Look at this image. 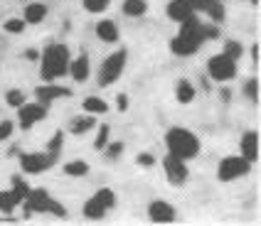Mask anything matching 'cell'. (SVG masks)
Listing matches in <instances>:
<instances>
[{
  "label": "cell",
  "mask_w": 261,
  "mask_h": 226,
  "mask_svg": "<svg viewBox=\"0 0 261 226\" xmlns=\"http://www.w3.org/2000/svg\"><path fill=\"white\" fill-rule=\"evenodd\" d=\"M13 121H0V140H5V138H10L13 135Z\"/></svg>",
  "instance_id": "obj_36"
},
{
  "label": "cell",
  "mask_w": 261,
  "mask_h": 226,
  "mask_svg": "<svg viewBox=\"0 0 261 226\" xmlns=\"http://www.w3.org/2000/svg\"><path fill=\"white\" fill-rule=\"evenodd\" d=\"M15 207H20V202H17V197L13 192H0V212L13 214Z\"/></svg>",
  "instance_id": "obj_26"
},
{
  "label": "cell",
  "mask_w": 261,
  "mask_h": 226,
  "mask_svg": "<svg viewBox=\"0 0 261 226\" xmlns=\"http://www.w3.org/2000/svg\"><path fill=\"white\" fill-rule=\"evenodd\" d=\"M44 17H47V5L44 3H30L28 8H25V22H30V25H40Z\"/></svg>",
  "instance_id": "obj_17"
},
{
  "label": "cell",
  "mask_w": 261,
  "mask_h": 226,
  "mask_svg": "<svg viewBox=\"0 0 261 226\" xmlns=\"http://www.w3.org/2000/svg\"><path fill=\"white\" fill-rule=\"evenodd\" d=\"M182 27L180 32L173 37V42H170V49H173V54L177 56H192L197 54V49L202 47L207 40H204V30H202V22L197 20V13L188 17V20H182L180 22Z\"/></svg>",
  "instance_id": "obj_1"
},
{
  "label": "cell",
  "mask_w": 261,
  "mask_h": 226,
  "mask_svg": "<svg viewBox=\"0 0 261 226\" xmlns=\"http://www.w3.org/2000/svg\"><path fill=\"white\" fill-rule=\"evenodd\" d=\"M204 30V40H217L219 37V27H215V25H202Z\"/></svg>",
  "instance_id": "obj_38"
},
{
  "label": "cell",
  "mask_w": 261,
  "mask_h": 226,
  "mask_svg": "<svg viewBox=\"0 0 261 226\" xmlns=\"http://www.w3.org/2000/svg\"><path fill=\"white\" fill-rule=\"evenodd\" d=\"M35 96H37L40 103L49 106V101L59 99V96H69V91H67V89H62V86H37Z\"/></svg>",
  "instance_id": "obj_15"
},
{
  "label": "cell",
  "mask_w": 261,
  "mask_h": 226,
  "mask_svg": "<svg viewBox=\"0 0 261 226\" xmlns=\"http://www.w3.org/2000/svg\"><path fill=\"white\" fill-rule=\"evenodd\" d=\"M37 56H40V54H37L35 49H30V52H28V59H37Z\"/></svg>",
  "instance_id": "obj_43"
},
{
  "label": "cell",
  "mask_w": 261,
  "mask_h": 226,
  "mask_svg": "<svg viewBox=\"0 0 261 226\" xmlns=\"http://www.w3.org/2000/svg\"><path fill=\"white\" fill-rule=\"evenodd\" d=\"M10 192H13L15 197H17V202L22 204V199L28 197L30 187H28V182H25V180H20V177H13V189H10Z\"/></svg>",
  "instance_id": "obj_27"
},
{
  "label": "cell",
  "mask_w": 261,
  "mask_h": 226,
  "mask_svg": "<svg viewBox=\"0 0 261 226\" xmlns=\"http://www.w3.org/2000/svg\"><path fill=\"white\" fill-rule=\"evenodd\" d=\"M148 216H150V221H155V224H170V221H175L177 212L173 209V204H168L165 199H155V202H150V207H148Z\"/></svg>",
  "instance_id": "obj_10"
},
{
  "label": "cell",
  "mask_w": 261,
  "mask_h": 226,
  "mask_svg": "<svg viewBox=\"0 0 261 226\" xmlns=\"http://www.w3.org/2000/svg\"><path fill=\"white\" fill-rule=\"evenodd\" d=\"M148 13V3L145 0H123V15L128 17H143Z\"/></svg>",
  "instance_id": "obj_20"
},
{
  "label": "cell",
  "mask_w": 261,
  "mask_h": 226,
  "mask_svg": "<svg viewBox=\"0 0 261 226\" xmlns=\"http://www.w3.org/2000/svg\"><path fill=\"white\" fill-rule=\"evenodd\" d=\"M103 150H106V155L114 160V157H118L121 153H123V143H106V148H103Z\"/></svg>",
  "instance_id": "obj_35"
},
{
  "label": "cell",
  "mask_w": 261,
  "mask_h": 226,
  "mask_svg": "<svg viewBox=\"0 0 261 226\" xmlns=\"http://www.w3.org/2000/svg\"><path fill=\"white\" fill-rule=\"evenodd\" d=\"M195 86L190 84L188 79H180L177 84H175V96H177V101L182 103V106H188V103H192L195 101Z\"/></svg>",
  "instance_id": "obj_18"
},
{
  "label": "cell",
  "mask_w": 261,
  "mask_h": 226,
  "mask_svg": "<svg viewBox=\"0 0 261 226\" xmlns=\"http://www.w3.org/2000/svg\"><path fill=\"white\" fill-rule=\"evenodd\" d=\"M109 135H111V128L109 126L99 128V135H96V140H94V148H96V150H103V148H106V143H109Z\"/></svg>",
  "instance_id": "obj_31"
},
{
  "label": "cell",
  "mask_w": 261,
  "mask_h": 226,
  "mask_svg": "<svg viewBox=\"0 0 261 226\" xmlns=\"http://www.w3.org/2000/svg\"><path fill=\"white\" fill-rule=\"evenodd\" d=\"M138 165H143V167H153V165H155V157L148 155V153H141V155H138Z\"/></svg>",
  "instance_id": "obj_39"
},
{
  "label": "cell",
  "mask_w": 261,
  "mask_h": 226,
  "mask_svg": "<svg viewBox=\"0 0 261 226\" xmlns=\"http://www.w3.org/2000/svg\"><path fill=\"white\" fill-rule=\"evenodd\" d=\"M190 5H192V10H195V13H204V8H207V3H210V0H188Z\"/></svg>",
  "instance_id": "obj_40"
},
{
  "label": "cell",
  "mask_w": 261,
  "mask_h": 226,
  "mask_svg": "<svg viewBox=\"0 0 261 226\" xmlns=\"http://www.w3.org/2000/svg\"><path fill=\"white\" fill-rule=\"evenodd\" d=\"M249 170H251L249 160H244L242 155H229L217 165V177L219 182H234V180L249 175Z\"/></svg>",
  "instance_id": "obj_5"
},
{
  "label": "cell",
  "mask_w": 261,
  "mask_h": 226,
  "mask_svg": "<svg viewBox=\"0 0 261 226\" xmlns=\"http://www.w3.org/2000/svg\"><path fill=\"white\" fill-rule=\"evenodd\" d=\"M207 71L212 76V81H229L237 76V59L227 54H215L207 62Z\"/></svg>",
  "instance_id": "obj_6"
},
{
  "label": "cell",
  "mask_w": 261,
  "mask_h": 226,
  "mask_svg": "<svg viewBox=\"0 0 261 226\" xmlns=\"http://www.w3.org/2000/svg\"><path fill=\"white\" fill-rule=\"evenodd\" d=\"M67 74H72L74 81H87L89 79V56L87 54H79L76 59H69V69Z\"/></svg>",
  "instance_id": "obj_14"
},
{
  "label": "cell",
  "mask_w": 261,
  "mask_h": 226,
  "mask_svg": "<svg viewBox=\"0 0 261 226\" xmlns=\"http://www.w3.org/2000/svg\"><path fill=\"white\" fill-rule=\"evenodd\" d=\"M94 199L101 204L103 209H114V204H116V194H114V189H109V187L99 189V192L94 194Z\"/></svg>",
  "instance_id": "obj_25"
},
{
  "label": "cell",
  "mask_w": 261,
  "mask_h": 226,
  "mask_svg": "<svg viewBox=\"0 0 261 226\" xmlns=\"http://www.w3.org/2000/svg\"><path fill=\"white\" fill-rule=\"evenodd\" d=\"M244 94L251 101H259V79H249L247 86H244Z\"/></svg>",
  "instance_id": "obj_34"
},
{
  "label": "cell",
  "mask_w": 261,
  "mask_h": 226,
  "mask_svg": "<svg viewBox=\"0 0 261 226\" xmlns=\"http://www.w3.org/2000/svg\"><path fill=\"white\" fill-rule=\"evenodd\" d=\"M42 118H47V106L40 103V101L37 103H22V106H17V121H20L22 130H30Z\"/></svg>",
  "instance_id": "obj_8"
},
{
  "label": "cell",
  "mask_w": 261,
  "mask_h": 226,
  "mask_svg": "<svg viewBox=\"0 0 261 226\" xmlns=\"http://www.w3.org/2000/svg\"><path fill=\"white\" fill-rule=\"evenodd\" d=\"M57 160L59 155H52V153H25L20 155V167L28 175H40V172H47Z\"/></svg>",
  "instance_id": "obj_7"
},
{
  "label": "cell",
  "mask_w": 261,
  "mask_h": 226,
  "mask_svg": "<svg viewBox=\"0 0 261 226\" xmlns=\"http://www.w3.org/2000/svg\"><path fill=\"white\" fill-rule=\"evenodd\" d=\"M49 202H52V197H49L44 189H30L28 197L22 199V204H25L28 214H47Z\"/></svg>",
  "instance_id": "obj_11"
},
{
  "label": "cell",
  "mask_w": 261,
  "mask_h": 226,
  "mask_svg": "<svg viewBox=\"0 0 261 226\" xmlns=\"http://www.w3.org/2000/svg\"><path fill=\"white\" fill-rule=\"evenodd\" d=\"M224 54L232 56V59H239V56L244 54V49H242V44H239V42L229 40V42H227V47H224Z\"/></svg>",
  "instance_id": "obj_33"
},
{
  "label": "cell",
  "mask_w": 261,
  "mask_h": 226,
  "mask_svg": "<svg viewBox=\"0 0 261 226\" xmlns=\"http://www.w3.org/2000/svg\"><path fill=\"white\" fill-rule=\"evenodd\" d=\"M251 59H254V64L259 67V42H256L254 47H251Z\"/></svg>",
  "instance_id": "obj_42"
},
{
  "label": "cell",
  "mask_w": 261,
  "mask_h": 226,
  "mask_svg": "<svg viewBox=\"0 0 261 226\" xmlns=\"http://www.w3.org/2000/svg\"><path fill=\"white\" fill-rule=\"evenodd\" d=\"M116 103H118V111H126V108H128V96H126V94H118Z\"/></svg>",
  "instance_id": "obj_41"
},
{
  "label": "cell",
  "mask_w": 261,
  "mask_h": 226,
  "mask_svg": "<svg viewBox=\"0 0 261 226\" xmlns=\"http://www.w3.org/2000/svg\"><path fill=\"white\" fill-rule=\"evenodd\" d=\"M64 172H67L69 177H84V175H89V162H84V160H72V162L64 165Z\"/></svg>",
  "instance_id": "obj_23"
},
{
  "label": "cell",
  "mask_w": 261,
  "mask_h": 226,
  "mask_svg": "<svg viewBox=\"0 0 261 226\" xmlns=\"http://www.w3.org/2000/svg\"><path fill=\"white\" fill-rule=\"evenodd\" d=\"M163 170H165V177H168V182L175 184V187H180V184L188 182V165H185V160H180V157H175L168 153V157L163 160Z\"/></svg>",
  "instance_id": "obj_9"
},
{
  "label": "cell",
  "mask_w": 261,
  "mask_h": 226,
  "mask_svg": "<svg viewBox=\"0 0 261 226\" xmlns=\"http://www.w3.org/2000/svg\"><path fill=\"white\" fill-rule=\"evenodd\" d=\"M62 143H64V133L57 130V133L52 135V140L47 143V150H49L52 155H59V153H62Z\"/></svg>",
  "instance_id": "obj_30"
},
{
  "label": "cell",
  "mask_w": 261,
  "mask_h": 226,
  "mask_svg": "<svg viewBox=\"0 0 261 226\" xmlns=\"http://www.w3.org/2000/svg\"><path fill=\"white\" fill-rule=\"evenodd\" d=\"M165 145H168V153L180 160H192L200 153V138L190 133L188 128H170L165 135Z\"/></svg>",
  "instance_id": "obj_3"
},
{
  "label": "cell",
  "mask_w": 261,
  "mask_h": 226,
  "mask_svg": "<svg viewBox=\"0 0 261 226\" xmlns=\"http://www.w3.org/2000/svg\"><path fill=\"white\" fill-rule=\"evenodd\" d=\"M47 214H55V216H59V219H62V216H67L64 207L59 204L57 199H52V202H49V209H47Z\"/></svg>",
  "instance_id": "obj_37"
},
{
  "label": "cell",
  "mask_w": 261,
  "mask_h": 226,
  "mask_svg": "<svg viewBox=\"0 0 261 226\" xmlns=\"http://www.w3.org/2000/svg\"><path fill=\"white\" fill-rule=\"evenodd\" d=\"M96 37H99V40H103V42H109V44L118 42L116 22H111V20H101V22L96 25Z\"/></svg>",
  "instance_id": "obj_16"
},
{
  "label": "cell",
  "mask_w": 261,
  "mask_h": 226,
  "mask_svg": "<svg viewBox=\"0 0 261 226\" xmlns=\"http://www.w3.org/2000/svg\"><path fill=\"white\" fill-rule=\"evenodd\" d=\"M25 25H28L25 20H20V17H10L3 27H5V32H10V35H20V32L25 30Z\"/></svg>",
  "instance_id": "obj_29"
},
{
  "label": "cell",
  "mask_w": 261,
  "mask_h": 226,
  "mask_svg": "<svg viewBox=\"0 0 261 226\" xmlns=\"http://www.w3.org/2000/svg\"><path fill=\"white\" fill-rule=\"evenodd\" d=\"M5 101H8V106H13V108H17V106H22L25 103V94L22 91H8V96H5Z\"/></svg>",
  "instance_id": "obj_32"
},
{
  "label": "cell",
  "mask_w": 261,
  "mask_h": 226,
  "mask_svg": "<svg viewBox=\"0 0 261 226\" xmlns=\"http://www.w3.org/2000/svg\"><path fill=\"white\" fill-rule=\"evenodd\" d=\"M84 111L91 113V116H99V113L109 111V103L99 96H89V99H84Z\"/></svg>",
  "instance_id": "obj_22"
},
{
  "label": "cell",
  "mask_w": 261,
  "mask_h": 226,
  "mask_svg": "<svg viewBox=\"0 0 261 226\" xmlns=\"http://www.w3.org/2000/svg\"><path fill=\"white\" fill-rule=\"evenodd\" d=\"M242 157L249 162L259 160V133L256 130H249L242 135Z\"/></svg>",
  "instance_id": "obj_12"
},
{
  "label": "cell",
  "mask_w": 261,
  "mask_h": 226,
  "mask_svg": "<svg viewBox=\"0 0 261 226\" xmlns=\"http://www.w3.org/2000/svg\"><path fill=\"white\" fill-rule=\"evenodd\" d=\"M94 126H96V121H94V116H91V113L84 116V118H72V121H69V130H72L74 135H82V133L91 130Z\"/></svg>",
  "instance_id": "obj_19"
},
{
  "label": "cell",
  "mask_w": 261,
  "mask_h": 226,
  "mask_svg": "<svg viewBox=\"0 0 261 226\" xmlns=\"http://www.w3.org/2000/svg\"><path fill=\"white\" fill-rule=\"evenodd\" d=\"M126 59H128L126 49H118V52L106 56L103 64L99 67V86H111L114 81H118L123 69H126Z\"/></svg>",
  "instance_id": "obj_4"
},
{
  "label": "cell",
  "mask_w": 261,
  "mask_h": 226,
  "mask_svg": "<svg viewBox=\"0 0 261 226\" xmlns=\"http://www.w3.org/2000/svg\"><path fill=\"white\" fill-rule=\"evenodd\" d=\"M251 5H256V8H259V0H251Z\"/></svg>",
  "instance_id": "obj_44"
},
{
  "label": "cell",
  "mask_w": 261,
  "mask_h": 226,
  "mask_svg": "<svg viewBox=\"0 0 261 226\" xmlns=\"http://www.w3.org/2000/svg\"><path fill=\"white\" fill-rule=\"evenodd\" d=\"M204 13L212 17V22L219 25L222 20H224V5H222V0H210L207 3V8H204Z\"/></svg>",
  "instance_id": "obj_24"
},
{
  "label": "cell",
  "mask_w": 261,
  "mask_h": 226,
  "mask_svg": "<svg viewBox=\"0 0 261 226\" xmlns=\"http://www.w3.org/2000/svg\"><path fill=\"white\" fill-rule=\"evenodd\" d=\"M106 212H109V209H103V207L94 197L84 204V216H87V219H91V221H99V219H103V216H106Z\"/></svg>",
  "instance_id": "obj_21"
},
{
  "label": "cell",
  "mask_w": 261,
  "mask_h": 226,
  "mask_svg": "<svg viewBox=\"0 0 261 226\" xmlns=\"http://www.w3.org/2000/svg\"><path fill=\"white\" fill-rule=\"evenodd\" d=\"M192 15H195V10H192V5L188 0H170L168 3V17L175 20V22H182V20H188Z\"/></svg>",
  "instance_id": "obj_13"
},
{
  "label": "cell",
  "mask_w": 261,
  "mask_h": 226,
  "mask_svg": "<svg viewBox=\"0 0 261 226\" xmlns=\"http://www.w3.org/2000/svg\"><path fill=\"white\" fill-rule=\"evenodd\" d=\"M82 3H84V10H87V13H94V15L103 13V10L111 5V0H82Z\"/></svg>",
  "instance_id": "obj_28"
},
{
  "label": "cell",
  "mask_w": 261,
  "mask_h": 226,
  "mask_svg": "<svg viewBox=\"0 0 261 226\" xmlns=\"http://www.w3.org/2000/svg\"><path fill=\"white\" fill-rule=\"evenodd\" d=\"M69 49L64 44H49L40 59V74L44 81H57L69 69Z\"/></svg>",
  "instance_id": "obj_2"
}]
</instances>
